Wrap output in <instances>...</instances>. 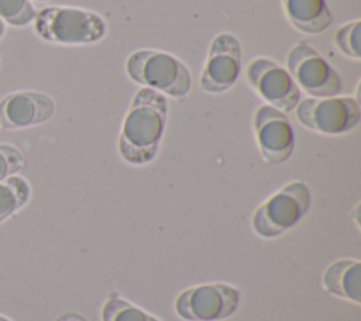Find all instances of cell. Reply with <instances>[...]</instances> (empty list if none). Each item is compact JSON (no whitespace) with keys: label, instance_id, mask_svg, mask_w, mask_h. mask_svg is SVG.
<instances>
[{"label":"cell","instance_id":"cell-16","mask_svg":"<svg viewBox=\"0 0 361 321\" xmlns=\"http://www.w3.org/2000/svg\"><path fill=\"white\" fill-rule=\"evenodd\" d=\"M35 15L37 11L30 0H0V18L10 25H28Z\"/></svg>","mask_w":361,"mask_h":321},{"label":"cell","instance_id":"cell-4","mask_svg":"<svg viewBox=\"0 0 361 321\" xmlns=\"http://www.w3.org/2000/svg\"><path fill=\"white\" fill-rule=\"evenodd\" d=\"M310 190L302 180H293L264 201L252 214L257 235L275 238L296 225L310 208Z\"/></svg>","mask_w":361,"mask_h":321},{"label":"cell","instance_id":"cell-10","mask_svg":"<svg viewBox=\"0 0 361 321\" xmlns=\"http://www.w3.org/2000/svg\"><path fill=\"white\" fill-rule=\"evenodd\" d=\"M254 132L262 159L269 165H282L293 153L295 132L281 110L264 104L254 114Z\"/></svg>","mask_w":361,"mask_h":321},{"label":"cell","instance_id":"cell-21","mask_svg":"<svg viewBox=\"0 0 361 321\" xmlns=\"http://www.w3.org/2000/svg\"><path fill=\"white\" fill-rule=\"evenodd\" d=\"M0 321H10V320L6 318V317H3V315H0Z\"/></svg>","mask_w":361,"mask_h":321},{"label":"cell","instance_id":"cell-8","mask_svg":"<svg viewBox=\"0 0 361 321\" xmlns=\"http://www.w3.org/2000/svg\"><path fill=\"white\" fill-rule=\"evenodd\" d=\"M247 79L255 92L282 113L293 111L300 101V90L289 72L268 58H255L247 66Z\"/></svg>","mask_w":361,"mask_h":321},{"label":"cell","instance_id":"cell-12","mask_svg":"<svg viewBox=\"0 0 361 321\" xmlns=\"http://www.w3.org/2000/svg\"><path fill=\"white\" fill-rule=\"evenodd\" d=\"M327 293L361 303V262L355 259H338L327 266L322 279Z\"/></svg>","mask_w":361,"mask_h":321},{"label":"cell","instance_id":"cell-14","mask_svg":"<svg viewBox=\"0 0 361 321\" xmlns=\"http://www.w3.org/2000/svg\"><path fill=\"white\" fill-rule=\"evenodd\" d=\"M31 196L28 182L21 176H10L0 182V222L23 208Z\"/></svg>","mask_w":361,"mask_h":321},{"label":"cell","instance_id":"cell-20","mask_svg":"<svg viewBox=\"0 0 361 321\" xmlns=\"http://www.w3.org/2000/svg\"><path fill=\"white\" fill-rule=\"evenodd\" d=\"M4 32H6V24H4V21L0 18V38L4 35Z\"/></svg>","mask_w":361,"mask_h":321},{"label":"cell","instance_id":"cell-11","mask_svg":"<svg viewBox=\"0 0 361 321\" xmlns=\"http://www.w3.org/2000/svg\"><path fill=\"white\" fill-rule=\"evenodd\" d=\"M56 113L54 99L42 92H14L0 100V127L20 130L49 121Z\"/></svg>","mask_w":361,"mask_h":321},{"label":"cell","instance_id":"cell-5","mask_svg":"<svg viewBox=\"0 0 361 321\" xmlns=\"http://www.w3.org/2000/svg\"><path fill=\"white\" fill-rule=\"evenodd\" d=\"M298 121L316 132L340 135L355 128L361 118V108L354 97H307L295 108Z\"/></svg>","mask_w":361,"mask_h":321},{"label":"cell","instance_id":"cell-7","mask_svg":"<svg viewBox=\"0 0 361 321\" xmlns=\"http://www.w3.org/2000/svg\"><path fill=\"white\" fill-rule=\"evenodd\" d=\"M286 66L296 86L312 97H333L341 92L340 75L306 41H299L289 51Z\"/></svg>","mask_w":361,"mask_h":321},{"label":"cell","instance_id":"cell-9","mask_svg":"<svg viewBox=\"0 0 361 321\" xmlns=\"http://www.w3.org/2000/svg\"><path fill=\"white\" fill-rule=\"evenodd\" d=\"M241 72V45L231 32H220L210 44L207 61L200 75V89L219 94L233 87Z\"/></svg>","mask_w":361,"mask_h":321},{"label":"cell","instance_id":"cell-2","mask_svg":"<svg viewBox=\"0 0 361 321\" xmlns=\"http://www.w3.org/2000/svg\"><path fill=\"white\" fill-rule=\"evenodd\" d=\"M126 70L131 80L178 100L185 99L192 87L188 66L172 54L157 49H138L133 52Z\"/></svg>","mask_w":361,"mask_h":321},{"label":"cell","instance_id":"cell-3","mask_svg":"<svg viewBox=\"0 0 361 321\" xmlns=\"http://www.w3.org/2000/svg\"><path fill=\"white\" fill-rule=\"evenodd\" d=\"M35 32L45 41L62 45H87L104 38L107 24L94 11L51 6L39 10L35 15Z\"/></svg>","mask_w":361,"mask_h":321},{"label":"cell","instance_id":"cell-1","mask_svg":"<svg viewBox=\"0 0 361 321\" xmlns=\"http://www.w3.org/2000/svg\"><path fill=\"white\" fill-rule=\"evenodd\" d=\"M168 118V100L149 87L140 89L127 111L120 137L118 152L131 165H147L158 153Z\"/></svg>","mask_w":361,"mask_h":321},{"label":"cell","instance_id":"cell-22","mask_svg":"<svg viewBox=\"0 0 361 321\" xmlns=\"http://www.w3.org/2000/svg\"><path fill=\"white\" fill-rule=\"evenodd\" d=\"M37 1H49V0H37Z\"/></svg>","mask_w":361,"mask_h":321},{"label":"cell","instance_id":"cell-19","mask_svg":"<svg viewBox=\"0 0 361 321\" xmlns=\"http://www.w3.org/2000/svg\"><path fill=\"white\" fill-rule=\"evenodd\" d=\"M59 321H86L83 317H80V315H76V314H69V315H66V317H63L62 320H59Z\"/></svg>","mask_w":361,"mask_h":321},{"label":"cell","instance_id":"cell-6","mask_svg":"<svg viewBox=\"0 0 361 321\" xmlns=\"http://www.w3.org/2000/svg\"><path fill=\"white\" fill-rule=\"evenodd\" d=\"M241 293L227 283H207L183 290L175 300V311L185 321H221L240 306Z\"/></svg>","mask_w":361,"mask_h":321},{"label":"cell","instance_id":"cell-18","mask_svg":"<svg viewBox=\"0 0 361 321\" xmlns=\"http://www.w3.org/2000/svg\"><path fill=\"white\" fill-rule=\"evenodd\" d=\"M25 165L23 152L10 144H0V182L18 173Z\"/></svg>","mask_w":361,"mask_h":321},{"label":"cell","instance_id":"cell-17","mask_svg":"<svg viewBox=\"0 0 361 321\" xmlns=\"http://www.w3.org/2000/svg\"><path fill=\"white\" fill-rule=\"evenodd\" d=\"M360 32H361V23L360 20H354L351 23L344 24L340 27L334 34V41L338 49L348 58L361 59V49H360Z\"/></svg>","mask_w":361,"mask_h":321},{"label":"cell","instance_id":"cell-15","mask_svg":"<svg viewBox=\"0 0 361 321\" xmlns=\"http://www.w3.org/2000/svg\"><path fill=\"white\" fill-rule=\"evenodd\" d=\"M102 321H161L130 301L111 296L102 307Z\"/></svg>","mask_w":361,"mask_h":321},{"label":"cell","instance_id":"cell-13","mask_svg":"<svg viewBox=\"0 0 361 321\" xmlns=\"http://www.w3.org/2000/svg\"><path fill=\"white\" fill-rule=\"evenodd\" d=\"M289 23L305 34H322L333 24L326 0H282Z\"/></svg>","mask_w":361,"mask_h":321}]
</instances>
